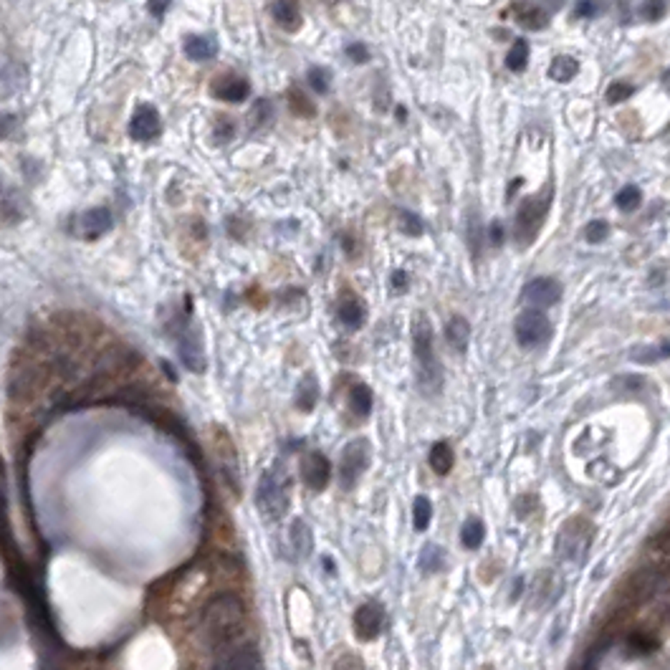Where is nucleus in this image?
Wrapping results in <instances>:
<instances>
[{
  "instance_id": "obj_1",
  "label": "nucleus",
  "mask_w": 670,
  "mask_h": 670,
  "mask_svg": "<svg viewBox=\"0 0 670 670\" xmlns=\"http://www.w3.org/2000/svg\"><path fill=\"white\" fill-rule=\"evenodd\" d=\"M243 602L235 594H218L210 599L200 615V630L210 652L243 643Z\"/></svg>"
},
{
  "instance_id": "obj_2",
  "label": "nucleus",
  "mask_w": 670,
  "mask_h": 670,
  "mask_svg": "<svg viewBox=\"0 0 670 670\" xmlns=\"http://www.w3.org/2000/svg\"><path fill=\"white\" fill-rule=\"evenodd\" d=\"M413 355L418 364V385L423 395H438L443 387V369H440L435 344H432V327L425 314H418L413 324Z\"/></svg>"
},
{
  "instance_id": "obj_3",
  "label": "nucleus",
  "mask_w": 670,
  "mask_h": 670,
  "mask_svg": "<svg viewBox=\"0 0 670 670\" xmlns=\"http://www.w3.org/2000/svg\"><path fill=\"white\" fill-rule=\"evenodd\" d=\"M256 501H258V509L264 511L268 519H281V516L289 511L291 478L284 463H276L264 471V476L258 481Z\"/></svg>"
},
{
  "instance_id": "obj_4",
  "label": "nucleus",
  "mask_w": 670,
  "mask_h": 670,
  "mask_svg": "<svg viewBox=\"0 0 670 670\" xmlns=\"http://www.w3.org/2000/svg\"><path fill=\"white\" fill-rule=\"evenodd\" d=\"M552 198H554V185H544L534 198H526L521 203L514 223V238L519 243V248H526V245H531L536 240L549 207H552Z\"/></svg>"
},
{
  "instance_id": "obj_5",
  "label": "nucleus",
  "mask_w": 670,
  "mask_h": 670,
  "mask_svg": "<svg viewBox=\"0 0 670 670\" xmlns=\"http://www.w3.org/2000/svg\"><path fill=\"white\" fill-rule=\"evenodd\" d=\"M663 584V572L657 567H640L622 582L620 587V599L625 607H638L652 597Z\"/></svg>"
},
{
  "instance_id": "obj_6",
  "label": "nucleus",
  "mask_w": 670,
  "mask_h": 670,
  "mask_svg": "<svg viewBox=\"0 0 670 670\" xmlns=\"http://www.w3.org/2000/svg\"><path fill=\"white\" fill-rule=\"evenodd\" d=\"M514 334H516V342L521 344L524 349H536L549 342V336H552V322H549V316L544 314L542 309H526L516 319Z\"/></svg>"
},
{
  "instance_id": "obj_7",
  "label": "nucleus",
  "mask_w": 670,
  "mask_h": 670,
  "mask_svg": "<svg viewBox=\"0 0 670 670\" xmlns=\"http://www.w3.org/2000/svg\"><path fill=\"white\" fill-rule=\"evenodd\" d=\"M589 542H592V526H589L584 519H574V521H569L567 526L561 528L556 549H559L561 559L580 564V561L587 556Z\"/></svg>"
},
{
  "instance_id": "obj_8",
  "label": "nucleus",
  "mask_w": 670,
  "mask_h": 670,
  "mask_svg": "<svg viewBox=\"0 0 670 670\" xmlns=\"http://www.w3.org/2000/svg\"><path fill=\"white\" fill-rule=\"evenodd\" d=\"M369 451H372V448H369V443L364 438L352 440V443L342 451V463H339V468H342V484L344 486H352L362 473L367 471Z\"/></svg>"
},
{
  "instance_id": "obj_9",
  "label": "nucleus",
  "mask_w": 670,
  "mask_h": 670,
  "mask_svg": "<svg viewBox=\"0 0 670 670\" xmlns=\"http://www.w3.org/2000/svg\"><path fill=\"white\" fill-rule=\"evenodd\" d=\"M111 223H114V218H111L109 207H91L74 220V233L81 240H97L104 233L111 231Z\"/></svg>"
},
{
  "instance_id": "obj_10",
  "label": "nucleus",
  "mask_w": 670,
  "mask_h": 670,
  "mask_svg": "<svg viewBox=\"0 0 670 670\" xmlns=\"http://www.w3.org/2000/svg\"><path fill=\"white\" fill-rule=\"evenodd\" d=\"M521 299L526 303H531V309H547V306H554L561 299V286L554 278H534V281H528L524 286Z\"/></svg>"
},
{
  "instance_id": "obj_11",
  "label": "nucleus",
  "mask_w": 670,
  "mask_h": 670,
  "mask_svg": "<svg viewBox=\"0 0 670 670\" xmlns=\"http://www.w3.org/2000/svg\"><path fill=\"white\" fill-rule=\"evenodd\" d=\"M160 132H162V122L155 107H152V104L137 107L135 116H132V122H129V137L137 139V142H152V139L160 137Z\"/></svg>"
},
{
  "instance_id": "obj_12",
  "label": "nucleus",
  "mask_w": 670,
  "mask_h": 670,
  "mask_svg": "<svg viewBox=\"0 0 670 670\" xmlns=\"http://www.w3.org/2000/svg\"><path fill=\"white\" fill-rule=\"evenodd\" d=\"M210 94L215 99H220V102L238 104L251 97V84L243 76H238V74H218L213 78V84H210Z\"/></svg>"
},
{
  "instance_id": "obj_13",
  "label": "nucleus",
  "mask_w": 670,
  "mask_h": 670,
  "mask_svg": "<svg viewBox=\"0 0 670 670\" xmlns=\"http://www.w3.org/2000/svg\"><path fill=\"white\" fill-rule=\"evenodd\" d=\"M385 625V610L377 602H367L355 613V632L360 640H374Z\"/></svg>"
},
{
  "instance_id": "obj_14",
  "label": "nucleus",
  "mask_w": 670,
  "mask_h": 670,
  "mask_svg": "<svg viewBox=\"0 0 670 670\" xmlns=\"http://www.w3.org/2000/svg\"><path fill=\"white\" fill-rule=\"evenodd\" d=\"M177 352H180V360L185 362V367L190 372H203L205 367V357H203V344H200V336L193 327H185L177 336Z\"/></svg>"
},
{
  "instance_id": "obj_15",
  "label": "nucleus",
  "mask_w": 670,
  "mask_h": 670,
  "mask_svg": "<svg viewBox=\"0 0 670 670\" xmlns=\"http://www.w3.org/2000/svg\"><path fill=\"white\" fill-rule=\"evenodd\" d=\"M511 13H514L516 23L526 31H542V28L549 26V13L539 3H531V0H516L511 6Z\"/></svg>"
},
{
  "instance_id": "obj_16",
  "label": "nucleus",
  "mask_w": 670,
  "mask_h": 670,
  "mask_svg": "<svg viewBox=\"0 0 670 670\" xmlns=\"http://www.w3.org/2000/svg\"><path fill=\"white\" fill-rule=\"evenodd\" d=\"M329 473H331V465L329 460L322 456V453L311 451L309 456H303L301 460V476L306 481V486L314 491H322L324 486L329 484Z\"/></svg>"
},
{
  "instance_id": "obj_17",
  "label": "nucleus",
  "mask_w": 670,
  "mask_h": 670,
  "mask_svg": "<svg viewBox=\"0 0 670 670\" xmlns=\"http://www.w3.org/2000/svg\"><path fill=\"white\" fill-rule=\"evenodd\" d=\"M271 15L278 26L289 33L301 28V8H299V0H271Z\"/></svg>"
},
{
  "instance_id": "obj_18",
  "label": "nucleus",
  "mask_w": 670,
  "mask_h": 670,
  "mask_svg": "<svg viewBox=\"0 0 670 670\" xmlns=\"http://www.w3.org/2000/svg\"><path fill=\"white\" fill-rule=\"evenodd\" d=\"M445 339H448L453 352L463 355L468 349V342H471V324L465 322L463 316H451L445 324Z\"/></svg>"
},
{
  "instance_id": "obj_19",
  "label": "nucleus",
  "mask_w": 670,
  "mask_h": 670,
  "mask_svg": "<svg viewBox=\"0 0 670 670\" xmlns=\"http://www.w3.org/2000/svg\"><path fill=\"white\" fill-rule=\"evenodd\" d=\"M336 314H339V322H342L347 329H360L362 324H364L367 311H364L362 299H357L355 294H347V296H342V301H339Z\"/></svg>"
},
{
  "instance_id": "obj_20",
  "label": "nucleus",
  "mask_w": 670,
  "mask_h": 670,
  "mask_svg": "<svg viewBox=\"0 0 670 670\" xmlns=\"http://www.w3.org/2000/svg\"><path fill=\"white\" fill-rule=\"evenodd\" d=\"M218 53V41L213 36H187L185 56L190 61H210Z\"/></svg>"
},
{
  "instance_id": "obj_21",
  "label": "nucleus",
  "mask_w": 670,
  "mask_h": 670,
  "mask_svg": "<svg viewBox=\"0 0 670 670\" xmlns=\"http://www.w3.org/2000/svg\"><path fill=\"white\" fill-rule=\"evenodd\" d=\"M289 539H291V547H294L299 559H306V556L311 554V549H314V534H311V528L306 521L296 519V521L291 524Z\"/></svg>"
},
{
  "instance_id": "obj_22",
  "label": "nucleus",
  "mask_w": 670,
  "mask_h": 670,
  "mask_svg": "<svg viewBox=\"0 0 670 670\" xmlns=\"http://www.w3.org/2000/svg\"><path fill=\"white\" fill-rule=\"evenodd\" d=\"M428 463H430V468L438 473V476H448V473L453 471V463H456V456H453L451 443L438 440V443L432 445L430 453H428Z\"/></svg>"
},
{
  "instance_id": "obj_23",
  "label": "nucleus",
  "mask_w": 670,
  "mask_h": 670,
  "mask_svg": "<svg viewBox=\"0 0 670 670\" xmlns=\"http://www.w3.org/2000/svg\"><path fill=\"white\" fill-rule=\"evenodd\" d=\"M580 74V61L572 56H554V61L549 64V78H554L559 84H567Z\"/></svg>"
},
{
  "instance_id": "obj_24",
  "label": "nucleus",
  "mask_w": 670,
  "mask_h": 670,
  "mask_svg": "<svg viewBox=\"0 0 670 670\" xmlns=\"http://www.w3.org/2000/svg\"><path fill=\"white\" fill-rule=\"evenodd\" d=\"M349 407L357 418H367L372 413V390L367 385H355L349 390Z\"/></svg>"
},
{
  "instance_id": "obj_25",
  "label": "nucleus",
  "mask_w": 670,
  "mask_h": 670,
  "mask_svg": "<svg viewBox=\"0 0 670 670\" xmlns=\"http://www.w3.org/2000/svg\"><path fill=\"white\" fill-rule=\"evenodd\" d=\"M486 539V526L481 519H468L460 528V544L465 549H478Z\"/></svg>"
},
{
  "instance_id": "obj_26",
  "label": "nucleus",
  "mask_w": 670,
  "mask_h": 670,
  "mask_svg": "<svg viewBox=\"0 0 670 670\" xmlns=\"http://www.w3.org/2000/svg\"><path fill=\"white\" fill-rule=\"evenodd\" d=\"M445 564V552L438 547V544H428L425 549H423V554H420V569L428 574H435L440 572Z\"/></svg>"
},
{
  "instance_id": "obj_27",
  "label": "nucleus",
  "mask_w": 670,
  "mask_h": 670,
  "mask_svg": "<svg viewBox=\"0 0 670 670\" xmlns=\"http://www.w3.org/2000/svg\"><path fill=\"white\" fill-rule=\"evenodd\" d=\"M432 519V503L428 496H415L413 501V526L415 531H425Z\"/></svg>"
},
{
  "instance_id": "obj_28",
  "label": "nucleus",
  "mask_w": 670,
  "mask_h": 670,
  "mask_svg": "<svg viewBox=\"0 0 670 670\" xmlns=\"http://www.w3.org/2000/svg\"><path fill=\"white\" fill-rule=\"evenodd\" d=\"M640 203H643V193H640L638 185H625L617 195H615V205H617L622 213H632V210H638Z\"/></svg>"
},
{
  "instance_id": "obj_29",
  "label": "nucleus",
  "mask_w": 670,
  "mask_h": 670,
  "mask_svg": "<svg viewBox=\"0 0 670 670\" xmlns=\"http://www.w3.org/2000/svg\"><path fill=\"white\" fill-rule=\"evenodd\" d=\"M526 64H528V43L526 39H516L509 56H506V66H509L511 71H524Z\"/></svg>"
},
{
  "instance_id": "obj_30",
  "label": "nucleus",
  "mask_w": 670,
  "mask_h": 670,
  "mask_svg": "<svg viewBox=\"0 0 670 670\" xmlns=\"http://www.w3.org/2000/svg\"><path fill=\"white\" fill-rule=\"evenodd\" d=\"M316 397H319V385H316V380L311 374H306L301 380V385H299V395H296L299 407H301V410H311V407L316 405Z\"/></svg>"
},
{
  "instance_id": "obj_31",
  "label": "nucleus",
  "mask_w": 670,
  "mask_h": 670,
  "mask_svg": "<svg viewBox=\"0 0 670 670\" xmlns=\"http://www.w3.org/2000/svg\"><path fill=\"white\" fill-rule=\"evenodd\" d=\"M657 648V640L648 632H632L630 640H627V650L630 655H648Z\"/></svg>"
},
{
  "instance_id": "obj_32",
  "label": "nucleus",
  "mask_w": 670,
  "mask_h": 670,
  "mask_svg": "<svg viewBox=\"0 0 670 670\" xmlns=\"http://www.w3.org/2000/svg\"><path fill=\"white\" fill-rule=\"evenodd\" d=\"M630 357L635 362H643V364H650V362L665 360V357H670V342L660 344V347H638Z\"/></svg>"
},
{
  "instance_id": "obj_33",
  "label": "nucleus",
  "mask_w": 670,
  "mask_h": 670,
  "mask_svg": "<svg viewBox=\"0 0 670 670\" xmlns=\"http://www.w3.org/2000/svg\"><path fill=\"white\" fill-rule=\"evenodd\" d=\"M289 107H291V111L299 116H314V111H316L314 104H311L309 99H306V94L299 89L289 91Z\"/></svg>"
},
{
  "instance_id": "obj_34",
  "label": "nucleus",
  "mask_w": 670,
  "mask_h": 670,
  "mask_svg": "<svg viewBox=\"0 0 670 670\" xmlns=\"http://www.w3.org/2000/svg\"><path fill=\"white\" fill-rule=\"evenodd\" d=\"M632 94H635V86L630 84V81H613V84L607 86V102L610 104H620L625 102V99H630Z\"/></svg>"
},
{
  "instance_id": "obj_35",
  "label": "nucleus",
  "mask_w": 670,
  "mask_h": 670,
  "mask_svg": "<svg viewBox=\"0 0 670 670\" xmlns=\"http://www.w3.org/2000/svg\"><path fill=\"white\" fill-rule=\"evenodd\" d=\"M648 549H652V552L660 556H670V524L660 528L655 536L648 539Z\"/></svg>"
},
{
  "instance_id": "obj_36",
  "label": "nucleus",
  "mask_w": 670,
  "mask_h": 670,
  "mask_svg": "<svg viewBox=\"0 0 670 670\" xmlns=\"http://www.w3.org/2000/svg\"><path fill=\"white\" fill-rule=\"evenodd\" d=\"M399 231L407 233V235H413V238H418V235H423L425 226H423V220H420L415 213L402 210V213H399Z\"/></svg>"
},
{
  "instance_id": "obj_37",
  "label": "nucleus",
  "mask_w": 670,
  "mask_h": 670,
  "mask_svg": "<svg viewBox=\"0 0 670 670\" xmlns=\"http://www.w3.org/2000/svg\"><path fill=\"white\" fill-rule=\"evenodd\" d=\"M668 13V0H645L640 6V15L645 20H660Z\"/></svg>"
},
{
  "instance_id": "obj_38",
  "label": "nucleus",
  "mask_w": 670,
  "mask_h": 670,
  "mask_svg": "<svg viewBox=\"0 0 670 670\" xmlns=\"http://www.w3.org/2000/svg\"><path fill=\"white\" fill-rule=\"evenodd\" d=\"M481 245H484V235H481V223H478V215H473L468 220V248H471L473 258L481 256Z\"/></svg>"
},
{
  "instance_id": "obj_39",
  "label": "nucleus",
  "mask_w": 670,
  "mask_h": 670,
  "mask_svg": "<svg viewBox=\"0 0 670 670\" xmlns=\"http://www.w3.org/2000/svg\"><path fill=\"white\" fill-rule=\"evenodd\" d=\"M309 84H311V89H314L316 94H327L329 84H331V74H329L327 69H319V66H314V69L309 71Z\"/></svg>"
},
{
  "instance_id": "obj_40",
  "label": "nucleus",
  "mask_w": 670,
  "mask_h": 670,
  "mask_svg": "<svg viewBox=\"0 0 670 670\" xmlns=\"http://www.w3.org/2000/svg\"><path fill=\"white\" fill-rule=\"evenodd\" d=\"M584 235L589 243H602L610 235V223L607 220H592L589 226L584 228Z\"/></svg>"
},
{
  "instance_id": "obj_41",
  "label": "nucleus",
  "mask_w": 670,
  "mask_h": 670,
  "mask_svg": "<svg viewBox=\"0 0 670 670\" xmlns=\"http://www.w3.org/2000/svg\"><path fill=\"white\" fill-rule=\"evenodd\" d=\"M602 11V3L599 0H580L574 6V18H594V15Z\"/></svg>"
},
{
  "instance_id": "obj_42",
  "label": "nucleus",
  "mask_w": 670,
  "mask_h": 670,
  "mask_svg": "<svg viewBox=\"0 0 670 670\" xmlns=\"http://www.w3.org/2000/svg\"><path fill=\"white\" fill-rule=\"evenodd\" d=\"M334 670H367V668H364V663H362L357 655H342L334 663Z\"/></svg>"
},
{
  "instance_id": "obj_43",
  "label": "nucleus",
  "mask_w": 670,
  "mask_h": 670,
  "mask_svg": "<svg viewBox=\"0 0 670 670\" xmlns=\"http://www.w3.org/2000/svg\"><path fill=\"white\" fill-rule=\"evenodd\" d=\"M347 56L355 61V64H364L369 58V51H367V46H362V43H352V46H347Z\"/></svg>"
},
{
  "instance_id": "obj_44",
  "label": "nucleus",
  "mask_w": 670,
  "mask_h": 670,
  "mask_svg": "<svg viewBox=\"0 0 670 670\" xmlns=\"http://www.w3.org/2000/svg\"><path fill=\"white\" fill-rule=\"evenodd\" d=\"M488 243L493 245V248H498V245L503 243V223H501V220H491V228H488Z\"/></svg>"
},
{
  "instance_id": "obj_45",
  "label": "nucleus",
  "mask_w": 670,
  "mask_h": 670,
  "mask_svg": "<svg viewBox=\"0 0 670 670\" xmlns=\"http://www.w3.org/2000/svg\"><path fill=\"white\" fill-rule=\"evenodd\" d=\"M15 132V116L13 114H0V139H6Z\"/></svg>"
},
{
  "instance_id": "obj_46",
  "label": "nucleus",
  "mask_w": 670,
  "mask_h": 670,
  "mask_svg": "<svg viewBox=\"0 0 670 670\" xmlns=\"http://www.w3.org/2000/svg\"><path fill=\"white\" fill-rule=\"evenodd\" d=\"M170 3H172V0H149V13L157 15V18H162V15H165V11L170 8Z\"/></svg>"
},
{
  "instance_id": "obj_47",
  "label": "nucleus",
  "mask_w": 670,
  "mask_h": 670,
  "mask_svg": "<svg viewBox=\"0 0 670 670\" xmlns=\"http://www.w3.org/2000/svg\"><path fill=\"white\" fill-rule=\"evenodd\" d=\"M407 284H410V281H407V273H405V271H395V273H392V289H395V291H405Z\"/></svg>"
},
{
  "instance_id": "obj_48",
  "label": "nucleus",
  "mask_w": 670,
  "mask_h": 670,
  "mask_svg": "<svg viewBox=\"0 0 670 670\" xmlns=\"http://www.w3.org/2000/svg\"><path fill=\"white\" fill-rule=\"evenodd\" d=\"M544 3H547L552 11H559V8L564 6V0H544Z\"/></svg>"
},
{
  "instance_id": "obj_49",
  "label": "nucleus",
  "mask_w": 670,
  "mask_h": 670,
  "mask_svg": "<svg viewBox=\"0 0 670 670\" xmlns=\"http://www.w3.org/2000/svg\"><path fill=\"white\" fill-rule=\"evenodd\" d=\"M245 670H264V663H261V660H256V663H251Z\"/></svg>"
}]
</instances>
